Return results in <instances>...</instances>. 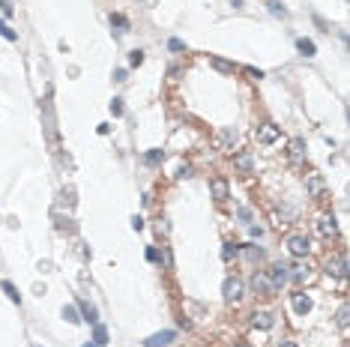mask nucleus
<instances>
[{
  "label": "nucleus",
  "mask_w": 350,
  "mask_h": 347,
  "mask_svg": "<svg viewBox=\"0 0 350 347\" xmlns=\"http://www.w3.org/2000/svg\"><path fill=\"white\" fill-rule=\"evenodd\" d=\"M285 246H287V252H290L293 257H305V254H308V249H311V243H308V237H305V234H290Z\"/></svg>",
  "instance_id": "1"
},
{
  "label": "nucleus",
  "mask_w": 350,
  "mask_h": 347,
  "mask_svg": "<svg viewBox=\"0 0 350 347\" xmlns=\"http://www.w3.org/2000/svg\"><path fill=\"white\" fill-rule=\"evenodd\" d=\"M243 282L240 279H224V284H222V293H224V299L227 302H240L243 299Z\"/></svg>",
  "instance_id": "2"
},
{
  "label": "nucleus",
  "mask_w": 350,
  "mask_h": 347,
  "mask_svg": "<svg viewBox=\"0 0 350 347\" xmlns=\"http://www.w3.org/2000/svg\"><path fill=\"white\" fill-rule=\"evenodd\" d=\"M174 338H177V332H174V329H162V332H156V335L144 338V347H168Z\"/></svg>",
  "instance_id": "3"
},
{
  "label": "nucleus",
  "mask_w": 350,
  "mask_h": 347,
  "mask_svg": "<svg viewBox=\"0 0 350 347\" xmlns=\"http://www.w3.org/2000/svg\"><path fill=\"white\" fill-rule=\"evenodd\" d=\"M287 269H290L287 263H272V266H269V273H266V276H269V282H272V287H282V284L287 282V276H290V273H287Z\"/></svg>",
  "instance_id": "4"
},
{
  "label": "nucleus",
  "mask_w": 350,
  "mask_h": 347,
  "mask_svg": "<svg viewBox=\"0 0 350 347\" xmlns=\"http://www.w3.org/2000/svg\"><path fill=\"white\" fill-rule=\"evenodd\" d=\"M252 290H255V293H260V296H269L276 287H272V282H269V276H266V273H255V276H252Z\"/></svg>",
  "instance_id": "5"
},
{
  "label": "nucleus",
  "mask_w": 350,
  "mask_h": 347,
  "mask_svg": "<svg viewBox=\"0 0 350 347\" xmlns=\"http://www.w3.org/2000/svg\"><path fill=\"white\" fill-rule=\"evenodd\" d=\"M305 189H308V195H311V198H318L320 191L326 189V180H323L320 174H315V171H311V174H305Z\"/></svg>",
  "instance_id": "6"
},
{
  "label": "nucleus",
  "mask_w": 350,
  "mask_h": 347,
  "mask_svg": "<svg viewBox=\"0 0 350 347\" xmlns=\"http://www.w3.org/2000/svg\"><path fill=\"white\" fill-rule=\"evenodd\" d=\"M326 273L335 276V279H344V276H347V257H344V254H335V257L326 263Z\"/></svg>",
  "instance_id": "7"
},
{
  "label": "nucleus",
  "mask_w": 350,
  "mask_h": 347,
  "mask_svg": "<svg viewBox=\"0 0 350 347\" xmlns=\"http://www.w3.org/2000/svg\"><path fill=\"white\" fill-rule=\"evenodd\" d=\"M276 141H279V126H272V123L257 126V144H276Z\"/></svg>",
  "instance_id": "8"
},
{
  "label": "nucleus",
  "mask_w": 350,
  "mask_h": 347,
  "mask_svg": "<svg viewBox=\"0 0 350 347\" xmlns=\"http://www.w3.org/2000/svg\"><path fill=\"white\" fill-rule=\"evenodd\" d=\"M287 156H290V162H296V165L305 159V141H302V138H293V141L287 144Z\"/></svg>",
  "instance_id": "9"
},
{
  "label": "nucleus",
  "mask_w": 350,
  "mask_h": 347,
  "mask_svg": "<svg viewBox=\"0 0 350 347\" xmlns=\"http://www.w3.org/2000/svg\"><path fill=\"white\" fill-rule=\"evenodd\" d=\"M252 323L257 326V329H272V323H276V317H272V312H255L252 315Z\"/></svg>",
  "instance_id": "10"
},
{
  "label": "nucleus",
  "mask_w": 350,
  "mask_h": 347,
  "mask_svg": "<svg viewBox=\"0 0 350 347\" xmlns=\"http://www.w3.org/2000/svg\"><path fill=\"white\" fill-rule=\"evenodd\" d=\"M335 230H338V227H335V219H332V216H320V219H318V234H320V237H335Z\"/></svg>",
  "instance_id": "11"
},
{
  "label": "nucleus",
  "mask_w": 350,
  "mask_h": 347,
  "mask_svg": "<svg viewBox=\"0 0 350 347\" xmlns=\"http://www.w3.org/2000/svg\"><path fill=\"white\" fill-rule=\"evenodd\" d=\"M233 168L237 171H252L255 168V159H252V153H233Z\"/></svg>",
  "instance_id": "12"
},
{
  "label": "nucleus",
  "mask_w": 350,
  "mask_h": 347,
  "mask_svg": "<svg viewBox=\"0 0 350 347\" xmlns=\"http://www.w3.org/2000/svg\"><path fill=\"white\" fill-rule=\"evenodd\" d=\"M78 315H81V320H90V323H96V317H99L96 305H90L87 299H78Z\"/></svg>",
  "instance_id": "13"
},
{
  "label": "nucleus",
  "mask_w": 350,
  "mask_h": 347,
  "mask_svg": "<svg viewBox=\"0 0 350 347\" xmlns=\"http://www.w3.org/2000/svg\"><path fill=\"white\" fill-rule=\"evenodd\" d=\"M293 312H296L299 317H305V315L311 312V299H308L305 293H293Z\"/></svg>",
  "instance_id": "14"
},
{
  "label": "nucleus",
  "mask_w": 350,
  "mask_h": 347,
  "mask_svg": "<svg viewBox=\"0 0 350 347\" xmlns=\"http://www.w3.org/2000/svg\"><path fill=\"white\" fill-rule=\"evenodd\" d=\"M219 141H222V147H224V150H230L233 144H237V141H240V132H237V129H233V126H227V129H222V135H219Z\"/></svg>",
  "instance_id": "15"
},
{
  "label": "nucleus",
  "mask_w": 350,
  "mask_h": 347,
  "mask_svg": "<svg viewBox=\"0 0 350 347\" xmlns=\"http://www.w3.org/2000/svg\"><path fill=\"white\" fill-rule=\"evenodd\" d=\"M210 191H213V198L222 204V201H227V183L224 180H213L210 183Z\"/></svg>",
  "instance_id": "16"
},
{
  "label": "nucleus",
  "mask_w": 350,
  "mask_h": 347,
  "mask_svg": "<svg viewBox=\"0 0 350 347\" xmlns=\"http://www.w3.org/2000/svg\"><path fill=\"white\" fill-rule=\"evenodd\" d=\"M144 162H147L150 168H156V165L165 162V153H162V150H147V153H144Z\"/></svg>",
  "instance_id": "17"
},
{
  "label": "nucleus",
  "mask_w": 350,
  "mask_h": 347,
  "mask_svg": "<svg viewBox=\"0 0 350 347\" xmlns=\"http://www.w3.org/2000/svg\"><path fill=\"white\" fill-rule=\"evenodd\" d=\"M296 48H299V54H305V57H315V54H318L315 42H311V39H305V36H302V39H296Z\"/></svg>",
  "instance_id": "18"
},
{
  "label": "nucleus",
  "mask_w": 350,
  "mask_h": 347,
  "mask_svg": "<svg viewBox=\"0 0 350 347\" xmlns=\"http://www.w3.org/2000/svg\"><path fill=\"white\" fill-rule=\"evenodd\" d=\"M93 344H96V347H105V344H108V329H105L102 323L93 326Z\"/></svg>",
  "instance_id": "19"
},
{
  "label": "nucleus",
  "mask_w": 350,
  "mask_h": 347,
  "mask_svg": "<svg viewBox=\"0 0 350 347\" xmlns=\"http://www.w3.org/2000/svg\"><path fill=\"white\" fill-rule=\"evenodd\" d=\"M111 27H117L120 33H126V30H129V18L120 15V12H111Z\"/></svg>",
  "instance_id": "20"
},
{
  "label": "nucleus",
  "mask_w": 350,
  "mask_h": 347,
  "mask_svg": "<svg viewBox=\"0 0 350 347\" xmlns=\"http://www.w3.org/2000/svg\"><path fill=\"white\" fill-rule=\"evenodd\" d=\"M266 9H269L272 15H276V18H287V9L282 6V0H269V3H266Z\"/></svg>",
  "instance_id": "21"
},
{
  "label": "nucleus",
  "mask_w": 350,
  "mask_h": 347,
  "mask_svg": "<svg viewBox=\"0 0 350 347\" xmlns=\"http://www.w3.org/2000/svg\"><path fill=\"white\" fill-rule=\"evenodd\" d=\"M347 320H350V312H347V305H338V312H335V323L341 329H347Z\"/></svg>",
  "instance_id": "22"
},
{
  "label": "nucleus",
  "mask_w": 350,
  "mask_h": 347,
  "mask_svg": "<svg viewBox=\"0 0 350 347\" xmlns=\"http://www.w3.org/2000/svg\"><path fill=\"white\" fill-rule=\"evenodd\" d=\"M63 317H66L69 323H81V315H78L75 305H63Z\"/></svg>",
  "instance_id": "23"
},
{
  "label": "nucleus",
  "mask_w": 350,
  "mask_h": 347,
  "mask_svg": "<svg viewBox=\"0 0 350 347\" xmlns=\"http://www.w3.org/2000/svg\"><path fill=\"white\" fill-rule=\"evenodd\" d=\"M210 63H213V69H219V72H224V75L233 72V63H227V60H222V57H213Z\"/></svg>",
  "instance_id": "24"
},
{
  "label": "nucleus",
  "mask_w": 350,
  "mask_h": 347,
  "mask_svg": "<svg viewBox=\"0 0 350 347\" xmlns=\"http://www.w3.org/2000/svg\"><path fill=\"white\" fill-rule=\"evenodd\" d=\"M3 293H6L12 302H21V293L15 290V284H12V282H3Z\"/></svg>",
  "instance_id": "25"
},
{
  "label": "nucleus",
  "mask_w": 350,
  "mask_h": 347,
  "mask_svg": "<svg viewBox=\"0 0 350 347\" xmlns=\"http://www.w3.org/2000/svg\"><path fill=\"white\" fill-rule=\"evenodd\" d=\"M0 36H3V39H9V42H15L18 36H15V30L6 24V21H0Z\"/></svg>",
  "instance_id": "26"
},
{
  "label": "nucleus",
  "mask_w": 350,
  "mask_h": 347,
  "mask_svg": "<svg viewBox=\"0 0 350 347\" xmlns=\"http://www.w3.org/2000/svg\"><path fill=\"white\" fill-rule=\"evenodd\" d=\"M111 114H114V117H123V99L120 96L111 99Z\"/></svg>",
  "instance_id": "27"
},
{
  "label": "nucleus",
  "mask_w": 350,
  "mask_h": 347,
  "mask_svg": "<svg viewBox=\"0 0 350 347\" xmlns=\"http://www.w3.org/2000/svg\"><path fill=\"white\" fill-rule=\"evenodd\" d=\"M129 63H132V66H141V63H144V51H141V48H135V51L129 54Z\"/></svg>",
  "instance_id": "28"
},
{
  "label": "nucleus",
  "mask_w": 350,
  "mask_h": 347,
  "mask_svg": "<svg viewBox=\"0 0 350 347\" xmlns=\"http://www.w3.org/2000/svg\"><path fill=\"white\" fill-rule=\"evenodd\" d=\"M147 260H150V263H159V260H162V254H159V249H156V246L147 249Z\"/></svg>",
  "instance_id": "29"
},
{
  "label": "nucleus",
  "mask_w": 350,
  "mask_h": 347,
  "mask_svg": "<svg viewBox=\"0 0 350 347\" xmlns=\"http://www.w3.org/2000/svg\"><path fill=\"white\" fill-rule=\"evenodd\" d=\"M168 48H171V51H186V42L174 36V39H168Z\"/></svg>",
  "instance_id": "30"
},
{
  "label": "nucleus",
  "mask_w": 350,
  "mask_h": 347,
  "mask_svg": "<svg viewBox=\"0 0 350 347\" xmlns=\"http://www.w3.org/2000/svg\"><path fill=\"white\" fill-rule=\"evenodd\" d=\"M246 75H249L252 81H260V78H263V72H260V69H255V66H246Z\"/></svg>",
  "instance_id": "31"
},
{
  "label": "nucleus",
  "mask_w": 350,
  "mask_h": 347,
  "mask_svg": "<svg viewBox=\"0 0 350 347\" xmlns=\"http://www.w3.org/2000/svg\"><path fill=\"white\" fill-rule=\"evenodd\" d=\"M222 254H224V257H237V254H240V246H233V243H227Z\"/></svg>",
  "instance_id": "32"
},
{
  "label": "nucleus",
  "mask_w": 350,
  "mask_h": 347,
  "mask_svg": "<svg viewBox=\"0 0 350 347\" xmlns=\"http://www.w3.org/2000/svg\"><path fill=\"white\" fill-rule=\"evenodd\" d=\"M114 81L123 84V81H126V69H114Z\"/></svg>",
  "instance_id": "33"
},
{
  "label": "nucleus",
  "mask_w": 350,
  "mask_h": 347,
  "mask_svg": "<svg viewBox=\"0 0 350 347\" xmlns=\"http://www.w3.org/2000/svg\"><path fill=\"white\" fill-rule=\"evenodd\" d=\"M240 219L249 224V221H252V210H249V207H240Z\"/></svg>",
  "instance_id": "34"
},
{
  "label": "nucleus",
  "mask_w": 350,
  "mask_h": 347,
  "mask_svg": "<svg viewBox=\"0 0 350 347\" xmlns=\"http://www.w3.org/2000/svg\"><path fill=\"white\" fill-rule=\"evenodd\" d=\"M249 234H252V237H255V240H260V237H263V230H260V227H257V224H249Z\"/></svg>",
  "instance_id": "35"
},
{
  "label": "nucleus",
  "mask_w": 350,
  "mask_h": 347,
  "mask_svg": "<svg viewBox=\"0 0 350 347\" xmlns=\"http://www.w3.org/2000/svg\"><path fill=\"white\" fill-rule=\"evenodd\" d=\"M186 177H191V168H189V165H186V168H180V171H177V180H186Z\"/></svg>",
  "instance_id": "36"
},
{
  "label": "nucleus",
  "mask_w": 350,
  "mask_h": 347,
  "mask_svg": "<svg viewBox=\"0 0 350 347\" xmlns=\"http://www.w3.org/2000/svg\"><path fill=\"white\" fill-rule=\"evenodd\" d=\"M293 279H296V282H305V279H308V269H296Z\"/></svg>",
  "instance_id": "37"
},
{
  "label": "nucleus",
  "mask_w": 350,
  "mask_h": 347,
  "mask_svg": "<svg viewBox=\"0 0 350 347\" xmlns=\"http://www.w3.org/2000/svg\"><path fill=\"white\" fill-rule=\"evenodd\" d=\"M132 227H135V230H141V227H144V219H141V216H135V219H132Z\"/></svg>",
  "instance_id": "38"
},
{
  "label": "nucleus",
  "mask_w": 350,
  "mask_h": 347,
  "mask_svg": "<svg viewBox=\"0 0 350 347\" xmlns=\"http://www.w3.org/2000/svg\"><path fill=\"white\" fill-rule=\"evenodd\" d=\"M0 9H3V15H12V6L6 3V0H0Z\"/></svg>",
  "instance_id": "39"
},
{
  "label": "nucleus",
  "mask_w": 350,
  "mask_h": 347,
  "mask_svg": "<svg viewBox=\"0 0 350 347\" xmlns=\"http://www.w3.org/2000/svg\"><path fill=\"white\" fill-rule=\"evenodd\" d=\"M279 347H299V344H296V341H282Z\"/></svg>",
  "instance_id": "40"
},
{
  "label": "nucleus",
  "mask_w": 350,
  "mask_h": 347,
  "mask_svg": "<svg viewBox=\"0 0 350 347\" xmlns=\"http://www.w3.org/2000/svg\"><path fill=\"white\" fill-rule=\"evenodd\" d=\"M233 6H243V0H233Z\"/></svg>",
  "instance_id": "41"
},
{
  "label": "nucleus",
  "mask_w": 350,
  "mask_h": 347,
  "mask_svg": "<svg viewBox=\"0 0 350 347\" xmlns=\"http://www.w3.org/2000/svg\"><path fill=\"white\" fill-rule=\"evenodd\" d=\"M233 347H249V344H233Z\"/></svg>",
  "instance_id": "42"
},
{
  "label": "nucleus",
  "mask_w": 350,
  "mask_h": 347,
  "mask_svg": "<svg viewBox=\"0 0 350 347\" xmlns=\"http://www.w3.org/2000/svg\"><path fill=\"white\" fill-rule=\"evenodd\" d=\"M84 347H96V344H84Z\"/></svg>",
  "instance_id": "43"
}]
</instances>
